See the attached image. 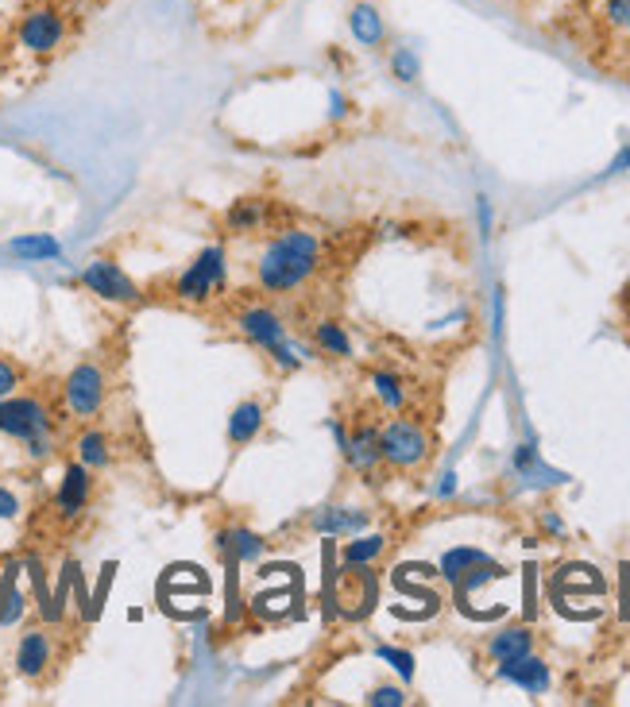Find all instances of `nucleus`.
<instances>
[{
  "instance_id": "nucleus-1",
  "label": "nucleus",
  "mask_w": 630,
  "mask_h": 707,
  "mask_svg": "<svg viewBox=\"0 0 630 707\" xmlns=\"http://www.w3.org/2000/svg\"><path fill=\"white\" fill-rule=\"evenodd\" d=\"M321 263V244L310 232H283V236L271 244V248L259 256V286L271 294H286L298 291V286L310 283V274Z\"/></svg>"
},
{
  "instance_id": "nucleus-2",
  "label": "nucleus",
  "mask_w": 630,
  "mask_h": 707,
  "mask_svg": "<svg viewBox=\"0 0 630 707\" xmlns=\"http://www.w3.org/2000/svg\"><path fill=\"white\" fill-rule=\"evenodd\" d=\"M66 39V16L51 4H36L27 9L16 24V43L27 54H54Z\"/></svg>"
},
{
  "instance_id": "nucleus-3",
  "label": "nucleus",
  "mask_w": 630,
  "mask_h": 707,
  "mask_svg": "<svg viewBox=\"0 0 630 707\" xmlns=\"http://www.w3.org/2000/svg\"><path fill=\"white\" fill-rule=\"evenodd\" d=\"M0 434L16 437V441H31L39 434H51V410L39 398H0Z\"/></svg>"
},
{
  "instance_id": "nucleus-4",
  "label": "nucleus",
  "mask_w": 630,
  "mask_h": 707,
  "mask_svg": "<svg viewBox=\"0 0 630 707\" xmlns=\"http://www.w3.org/2000/svg\"><path fill=\"white\" fill-rule=\"evenodd\" d=\"M105 372H101L98 363H78L70 375H66V387H63V398H66V410L74 417H93L101 407H105Z\"/></svg>"
},
{
  "instance_id": "nucleus-5",
  "label": "nucleus",
  "mask_w": 630,
  "mask_h": 707,
  "mask_svg": "<svg viewBox=\"0 0 630 707\" xmlns=\"http://www.w3.org/2000/svg\"><path fill=\"white\" fill-rule=\"evenodd\" d=\"M426 449H429V441H426V434L417 429L414 422H387L380 429V452H383V460H391L395 468H414V464H422L426 460Z\"/></svg>"
},
{
  "instance_id": "nucleus-6",
  "label": "nucleus",
  "mask_w": 630,
  "mask_h": 707,
  "mask_svg": "<svg viewBox=\"0 0 630 707\" xmlns=\"http://www.w3.org/2000/svg\"><path fill=\"white\" fill-rule=\"evenodd\" d=\"M224 279V252L221 248H205L202 256L194 259V263L182 271V279H178L175 294L182 301H205L209 294L221 286Z\"/></svg>"
},
{
  "instance_id": "nucleus-7",
  "label": "nucleus",
  "mask_w": 630,
  "mask_h": 707,
  "mask_svg": "<svg viewBox=\"0 0 630 707\" xmlns=\"http://www.w3.org/2000/svg\"><path fill=\"white\" fill-rule=\"evenodd\" d=\"M81 283H86L93 294H101L105 301H136L140 298L132 279H128L116 263H108V259H93V263L81 271Z\"/></svg>"
},
{
  "instance_id": "nucleus-8",
  "label": "nucleus",
  "mask_w": 630,
  "mask_h": 707,
  "mask_svg": "<svg viewBox=\"0 0 630 707\" xmlns=\"http://www.w3.org/2000/svg\"><path fill=\"white\" fill-rule=\"evenodd\" d=\"M89 491H93V479H89V468L78 460V464H70V468L63 472V484H59V496H54L59 514H63V518H78L89 503Z\"/></svg>"
},
{
  "instance_id": "nucleus-9",
  "label": "nucleus",
  "mask_w": 630,
  "mask_h": 707,
  "mask_svg": "<svg viewBox=\"0 0 630 707\" xmlns=\"http://www.w3.org/2000/svg\"><path fill=\"white\" fill-rule=\"evenodd\" d=\"M240 329H244L248 340H256L259 348H267V352H275V348L286 340V325L279 321V313L267 310V306H256V310L240 313Z\"/></svg>"
},
{
  "instance_id": "nucleus-10",
  "label": "nucleus",
  "mask_w": 630,
  "mask_h": 707,
  "mask_svg": "<svg viewBox=\"0 0 630 707\" xmlns=\"http://www.w3.org/2000/svg\"><path fill=\"white\" fill-rule=\"evenodd\" d=\"M47 665H51V638H47V630H27V634L20 638V645H16L20 677L36 681V677H43Z\"/></svg>"
},
{
  "instance_id": "nucleus-11",
  "label": "nucleus",
  "mask_w": 630,
  "mask_h": 707,
  "mask_svg": "<svg viewBox=\"0 0 630 707\" xmlns=\"http://www.w3.org/2000/svg\"><path fill=\"white\" fill-rule=\"evenodd\" d=\"M499 677L518 684L523 692H545L550 689V665L538 657H515V661H499Z\"/></svg>"
},
{
  "instance_id": "nucleus-12",
  "label": "nucleus",
  "mask_w": 630,
  "mask_h": 707,
  "mask_svg": "<svg viewBox=\"0 0 630 707\" xmlns=\"http://www.w3.org/2000/svg\"><path fill=\"white\" fill-rule=\"evenodd\" d=\"M340 449H345L348 464H352L356 472H372L375 464L383 460V452H380V434H375L372 425H356V434L345 437V441H340Z\"/></svg>"
},
{
  "instance_id": "nucleus-13",
  "label": "nucleus",
  "mask_w": 630,
  "mask_h": 707,
  "mask_svg": "<svg viewBox=\"0 0 630 707\" xmlns=\"http://www.w3.org/2000/svg\"><path fill=\"white\" fill-rule=\"evenodd\" d=\"M348 27H352V36L360 47H380L383 43V16L375 4H352V12H348Z\"/></svg>"
},
{
  "instance_id": "nucleus-14",
  "label": "nucleus",
  "mask_w": 630,
  "mask_h": 707,
  "mask_svg": "<svg viewBox=\"0 0 630 707\" xmlns=\"http://www.w3.org/2000/svg\"><path fill=\"white\" fill-rule=\"evenodd\" d=\"M368 526L364 511H340V506H325L313 514V530L318 534H360Z\"/></svg>"
},
{
  "instance_id": "nucleus-15",
  "label": "nucleus",
  "mask_w": 630,
  "mask_h": 707,
  "mask_svg": "<svg viewBox=\"0 0 630 707\" xmlns=\"http://www.w3.org/2000/svg\"><path fill=\"white\" fill-rule=\"evenodd\" d=\"M259 425H263V407H259V402H240L229 417V441L248 445L252 437L259 434Z\"/></svg>"
},
{
  "instance_id": "nucleus-16",
  "label": "nucleus",
  "mask_w": 630,
  "mask_h": 707,
  "mask_svg": "<svg viewBox=\"0 0 630 707\" xmlns=\"http://www.w3.org/2000/svg\"><path fill=\"white\" fill-rule=\"evenodd\" d=\"M530 645H533L530 630H526V627H511V630H503V634L491 638L488 654L496 657V661H515V657L530 654Z\"/></svg>"
},
{
  "instance_id": "nucleus-17",
  "label": "nucleus",
  "mask_w": 630,
  "mask_h": 707,
  "mask_svg": "<svg viewBox=\"0 0 630 707\" xmlns=\"http://www.w3.org/2000/svg\"><path fill=\"white\" fill-rule=\"evenodd\" d=\"M78 460L86 464V468H105L108 460H113V452H108V437L101 434V429H86V434L78 437Z\"/></svg>"
},
{
  "instance_id": "nucleus-18",
  "label": "nucleus",
  "mask_w": 630,
  "mask_h": 707,
  "mask_svg": "<svg viewBox=\"0 0 630 707\" xmlns=\"http://www.w3.org/2000/svg\"><path fill=\"white\" fill-rule=\"evenodd\" d=\"M484 561H488V553H479V549H449L441 561V573H445V580L461 583L464 573H472V568L484 565Z\"/></svg>"
},
{
  "instance_id": "nucleus-19",
  "label": "nucleus",
  "mask_w": 630,
  "mask_h": 707,
  "mask_svg": "<svg viewBox=\"0 0 630 707\" xmlns=\"http://www.w3.org/2000/svg\"><path fill=\"white\" fill-rule=\"evenodd\" d=\"M9 248L24 259H54L59 252H63L54 236H20V240H12Z\"/></svg>"
},
{
  "instance_id": "nucleus-20",
  "label": "nucleus",
  "mask_w": 630,
  "mask_h": 707,
  "mask_svg": "<svg viewBox=\"0 0 630 707\" xmlns=\"http://www.w3.org/2000/svg\"><path fill=\"white\" fill-rule=\"evenodd\" d=\"M267 209L259 202H236L229 209V229L232 232H256L259 224H263Z\"/></svg>"
},
{
  "instance_id": "nucleus-21",
  "label": "nucleus",
  "mask_w": 630,
  "mask_h": 707,
  "mask_svg": "<svg viewBox=\"0 0 630 707\" xmlns=\"http://www.w3.org/2000/svg\"><path fill=\"white\" fill-rule=\"evenodd\" d=\"M313 340H318V348H321V352H329V356H348V352H352L348 333L337 325V321H321L318 333H313Z\"/></svg>"
},
{
  "instance_id": "nucleus-22",
  "label": "nucleus",
  "mask_w": 630,
  "mask_h": 707,
  "mask_svg": "<svg viewBox=\"0 0 630 707\" xmlns=\"http://www.w3.org/2000/svg\"><path fill=\"white\" fill-rule=\"evenodd\" d=\"M383 553V538H360V541H348L345 549V565L356 568V565H368Z\"/></svg>"
},
{
  "instance_id": "nucleus-23",
  "label": "nucleus",
  "mask_w": 630,
  "mask_h": 707,
  "mask_svg": "<svg viewBox=\"0 0 630 707\" xmlns=\"http://www.w3.org/2000/svg\"><path fill=\"white\" fill-rule=\"evenodd\" d=\"M229 541H232V553H236L240 561H256L259 553H263V541H259L252 530H232Z\"/></svg>"
},
{
  "instance_id": "nucleus-24",
  "label": "nucleus",
  "mask_w": 630,
  "mask_h": 707,
  "mask_svg": "<svg viewBox=\"0 0 630 707\" xmlns=\"http://www.w3.org/2000/svg\"><path fill=\"white\" fill-rule=\"evenodd\" d=\"M391 70H395V78H399V81H414L417 74H422V63L414 59V51H407V47H402V51L391 54Z\"/></svg>"
},
{
  "instance_id": "nucleus-25",
  "label": "nucleus",
  "mask_w": 630,
  "mask_h": 707,
  "mask_svg": "<svg viewBox=\"0 0 630 707\" xmlns=\"http://www.w3.org/2000/svg\"><path fill=\"white\" fill-rule=\"evenodd\" d=\"M375 390H380V398L387 402V407H395L399 410L402 407V387H399V380L395 375H387V372H375Z\"/></svg>"
},
{
  "instance_id": "nucleus-26",
  "label": "nucleus",
  "mask_w": 630,
  "mask_h": 707,
  "mask_svg": "<svg viewBox=\"0 0 630 707\" xmlns=\"http://www.w3.org/2000/svg\"><path fill=\"white\" fill-rule=\"evenodd\" d=\"M16 387H20V372H16V363H12V360H4V356H0V398L16 395Z\"/></svg>"
},
{
  "instance_id": "nucleus-27",
  "label": "nucleus",
  "mask_w": 630,
  "mask_h": 707,
  "mask_svg": "<svg viewBox=\"0 0 630 707\" xmlns=\"http://www.w3.org/2000/svg\"><path fill=\"white\" fill-rule=\"evenodd\" d=\"M380 657H387V661H391L395 669H399L402 677H407V681H410V677H414V657H410V654H402V650H387V645H383V650H380Z\"/></svg>"
},
{
  "instance_id": "nucleus-28",
  "label": "nucleus",
  "mask_w": 630,
  "mask_h": 707,
  "mask_svg": "<svg viewBox=\"0 0 630 707\" xmlns=\"http://www.w3.org/2000/svg\"><path fill=\"white\" fill-rule=\"evenodd\" d=\"M402 689H387V684H383V689H375L372 696H368V704L372 707H399L402 704Z\"/></svg>"
},
{
  "instance_id": "nucleus-29",
  "label": "nucleus",
  "mask_w": 630,
  "mask_h": 707,
  "mask_svg": "<svg viewBox=\"0 0 630 707\" xmlns=\"http://www.w3.org/2000/svg\"><path fill=\"white\" fill-rule=\"evenodd\" d=\"M607 20L615 27H630V0H607Z\"/></svg>"
},
{
  "instance_id": "nucleus-30",
  "label": "nucleus",
  "mask_w": 630,
  "mask_h": 707,
  "mask_svg": "<svg viewBox=\"0 0 630 707\" xmlns=\"http://www.w3.org/2000/svg\"><path fill=\"white\" fill-rule=\"evenodd\" d=\"M16 514H20V499L12 496L9 487H0V522L16 518Z\"/></svg>"
},
{
  "instance_id": "nucleus-31",
  "label": "nucleus",
  "mask_w": 630,
  "mask_h": 707,
  "mask_svg": "<svg viewBox=\"0 0 630 707\" xmlns=\"http://www.w3.org/2000/svg\"><path fill=\"white\" fill-rule=\"evenodd\" d=\"M627 167H630V147H627V151H622L619 159H615V163H612V175H615V170H627Z\"/></svg>"
},
{
  "instance_id": "nucleus-32",
  "label": "nucleus",
  "mask_w": 630,
  "mask_h": 707,
  "mask_svg": "<svg viewBox=\"0 0 630 707\" xmlns=\"http://www.w3.org/2000/svg\"><path fill=\"white\" fill-rule=\"evenodd\" d=\"M457 491V476H445V484H441V496H453Z\"/></svg>"
},
{
  "instance_id": "nucleus-33",
  "label": "nucleus",
  "mask_w": 630,
  "mask_h": 707,
  "mask_svg": "<svg viewBox=\"0 0 630 707\" xmlns=\"http://www.w3.org/2000/svg\"><path fill=\"white\" fill-rule=\"evenodd\" d=\"M232 4H244V0H224V9H232Z\"/></svg>"
}]
</instances>
